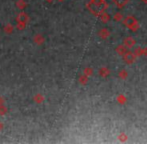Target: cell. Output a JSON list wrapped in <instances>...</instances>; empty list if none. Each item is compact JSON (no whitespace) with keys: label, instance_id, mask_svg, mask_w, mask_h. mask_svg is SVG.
I'll return each instance as SVG.
<instances>
[{"label":"cell","instance_id":"cell-1","mask_svg":"<svg viewBox=\"0 0 147 144\" xmlns=\"http://www.w3.org/2000/svg\"><path fill=\"white\" fill-rule=\"evenodd\" d=\"M87 8L95 16H100V14L106 11L108 4L105 0H91L87 4Z\"/></svg>","mask_w":147,"mask_h":144},{"label":"cell","instance_id":"cell-2","mask_svg":"<svg viewBox=\"0 0 147 144\" xmlns=\"http://www.w3.org/2000/svg\"><path fill=\"white\" fill-rule=\"evenodd\" d=\"M123 24L129 30H131V31H134V32L137 31V30L139 29V27H140L139 22L137 21V19H136L134 16H131V15L127 16L125 19H123Z\"/></svg>","mask_w":147,"mask_h":144},{"label":"cell","instance_id":"cell-3","mask_svg":"<svg viewBox=\"0 0 147 144\" xmlns=\"http://www.w3.org/2000/svg\"><path fill=\"white\" fill-rule=\"evenodd\" d=\"M122 56H123V60L125 61L127 64H132V63H134L136 60V58H137L136 55L134 54V53L130 52L129 50H128L124 55H122Z\"/></svg>","mask_w":147,"mask_h":144},{"label":"cell","instance_id":"cell-4","mask_svg":"<svg viewBox=\"0 0 147 144\" xmlns=\"http://www.w3.org/2000/svg\"><path fill=\"white\" fill-rule=\"evenodd\" d=\"M135 39L133 37H126L123 40V45L127 47V48H132L135 45Z\"/></svg>","mask_w":147,"mask_h":144},{"label":"cell","instance_id":"cell-5","mask_svg":"<svg viewBox=\"0 0 147 144\" xmlns=\"http://www.w3.org/2000/svg\"><path fill=\"white\" fill-rule=\"evenodd\" d=\"M129 2V0H113V3L119 8H122L124 6H126Z\"/></svg>","mask_w":147,"mask_h":144},{"label":"cell","instance_id":"cell-6","mask_svg":"<svg viewBox=\"0 0 147 144\" xmlns=\"http://www.w3.org/2000/svg\"><path fill=\"white\" fill-rule=\"evenodd\" d=\"M128 51V49H127V47L126 46H124V45H119V46H117L116 47V52L118 53L119 55H124L126 52Z\"/></svg>","mask_w":147,"mask_h":144},{"label":"cell","instance_id":"cell-7","mask_svg":"<svg viewBox=\"0 0 147 144\" xmlns=\"http://www.w3.org/2000/svg\"><path fill=\"white\" fill-rule=\"evenodd\" d=\"M109 35H110V33H109V31L106 29V28H104V29H101L100 32H99V36H100L101 38L106 39Z\"/></svg>","mask_w":147,"mask_h":144},{"label":"cell","instance_id":"cell-8","mask_svg":"<svg viewBox=\"0 0 147 144\" xmlns=\"http://www.w3.org/2000/svg\"><path fill=\"white\" fill-rule=\"evenodd\" d=\"M99 74H100V76H102V77H107V76L110 74V71H109L106 67H103V68H101L100 70H99Z\"/></svg>","mask_w":147,"mask_h":144},{"label":"cell","instance_id":"cell-9","mask_svg":"<svg viewBox=\"0 0 147 144\" xmlns=\"http://www.w3.org/2000/svg\"><path fill=\"white\" fill-rule=\"evenodd\" d=\"M100 19H101V21H103V22H108L109 20H110V16H109V14H107L106 12H103L102 14H100Z\"/></svg>","mask_w":147,"mask_h":144},{"label":"cell","instance_id":"cell-10","mask_svg":"<svg viewBox=\"0 0 147 144\" xmlns=\"http://www.w3.org/2000/svg\"><path fill=\"white\" fill-rule=\"evenodd\" d=\"M118 139H119L121 142H125V141L127 140V135H126L125 133H120L119 136H118Z\"/></svg>","mask_w":147,"mask_h":144},{"label":"cell","instance_id":"cell-11","mask_svg":"<svg viewBox=\"0 0 147 144\" xmlns=\"http://www.w3.org/2000/svg\"><path fill=\"white\" fill-rule=\"evenodd\" d=\"M114 20L115 21H121V20H123V15H122L121 13H115L114 15Z\"/></svg>","mask_w":147,"mask_h":144},{"label":"cell","instance_id":"cell-12","mask_svg":"<svg viewBox=\"0 0 147 144\" xmlns=\"http://www.w3.org/2000/svg\"><path fill=\"white\" fill-rule=\"evenodd\" d=\"M142 55L147 56V48H142Z\"/></svg>","mask_w":147,"mask_h":144},{"label":"cell","instance_id":"cell-13","mask_svg":"<svg viewBox=\"0 0 147 144\" xmlns=\"http://www.w3.org/2000/svg\"><path fill=\"white\" fill-rule=\"evenodd\" d=\"M141 1H143L144 3H147V0H141Z\"/></svg>","mask_w":147,"mask_h":144}]
</instances>
